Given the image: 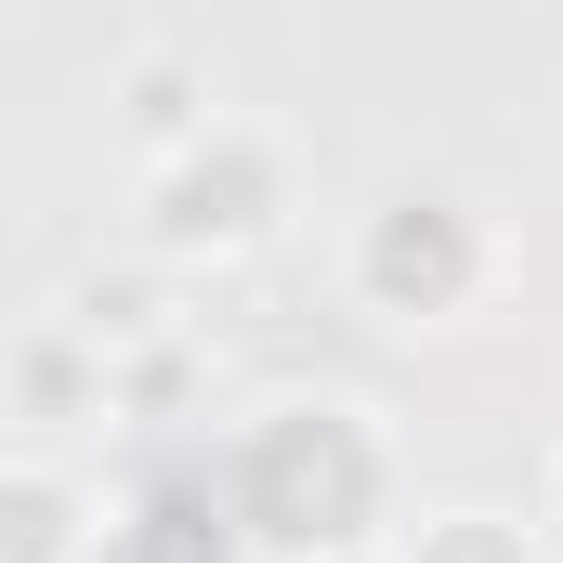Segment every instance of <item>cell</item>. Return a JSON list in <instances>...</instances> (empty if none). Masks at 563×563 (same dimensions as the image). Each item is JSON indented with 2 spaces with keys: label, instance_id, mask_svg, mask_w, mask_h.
Returning a JSON list of instances; mask_svg holds the SVG:
<instances>
[{
  "label": "cell",
  "instance_id": "6da1fadb",
  "mask_svg": "<svg viewBox=\"0 0 563 563\" xmlns=\"http://www.w3.org/2000/svg\"><path fill=\"white\" fill-rule=\"evenodd\" d=\"M223 498H236V538L263 563H354L380 538L394 459L354 407H263L223 459Z\"/></svg>",
  "mask_w": 563,
  "mask_h": 563
},
{
  "label": "cell",
  "instance_id": "7a4b0ae2",
  "mask_svg": "<svg viewBox=\"0 0 563 563\" xmlns=\"http://www.w3.org/2000/svg\"><path fill=\"white\" fill-rule=\"evenodd\" d=\"M288 223V144L263 119H210L197 144L144 157V250L157 263H236Z\"/></svg>",
  "mask_w": 563,
  "mask_h": 563
},
{
  "label": "cell",
  "instance_id": "3957f363",
  "mask_svg": "<svg viewBox=\"0 0 563 563\" xmlns=\"http://www.w3.org/2000/svg\"><path fill=\"white\" fill-rule=\"evenodd\" d=\"M485 288H498V236H485V210L445 197V184H407V197H380V210L354 223V301L394 314V328H445V314H472Z\"/></svg>",
  "mask_w": 563,
  "mask_h": 563
},
{
  "label": "cell",
  "instance_id": "277c9868",
  "mask_svg": "<svg viewBox=\"0 0 563 563\" xmlns=\"http://www.w3.org/2000/svg\"><path fill=\"white\" fill-rule=\"evenodd\" d=\"M79 551L106 563V498L53 459H13L0 472V563H79Z\"/></svg>",
  "mask_w": 563,
  "mask_h": 563
},
{
  "label": "cell",
  "instance_id": "5b68a950",
  "mask_svg": "<svg viewBox=\"0 0 563 563\" xmlns=\"http://www.w3.org/2000/svg\"><path fill=\"white\" fill-rule=\"evenodd\" d=\"M250 538H236V498L223 485H157V498H132L119 525H106V563H236Z\"/></svg>",
  "mask_w": 563,
  "mask_h": 563
},
{
  "label": "cell",
  "instance_id": "8992f818",
  "mask_svg": "<svg viewBox=\"0 0 563 563\" xmlns=\"http://www.w3.org/2000/svg\"><path fill=\"white\" fill-rule=\"evenodd\" d=\"M79 394H106V354H92L66 314H53V328H26V341H13V420H66Z\"/></svg>",
  "mask_w": 563,
  "mask_h": 563
},
{
  "label": "cell",
  "instance_id": "52a82bcc",
  "mask_svg": "<svg viewBox=\"0 0 563 563\" xmlns=\"http://www.w3.org/2000/svg\"><path fill=\"white\" fill-rule=\"evenodd\" d=\"M119 92H132V119H144L157 157H170V144H197L210 119H223V106H210V79H197L184 53H132V79H119Z\"/></svg>",
  "mask_w": 563,
  "mask_h": 563
},
{
  "label": "cell",
  "instance_id": "ba28073f",
  "mask_svg": "<svg viewBox=\"0 0 563 563\" xmlns=\"http://www.w3.org/2000/svg\"><path fill=\"white\" fill-rule=\"evenodd\" d=\"M407 563H538V538L511 511H432L420 538H407Z\"/></svg>",
  "mask_w": 563,
  "mask_h": 563
},
{
  "label": "cell",
  "instance_id": "9c48e42d",
  "mask_svg": "<svg viewBox=\"0 0 563 563\" xmlns=\"http://www.w3.org/2000/svg\"><path fill=\"white\" fill-rule=\"evenodd\" d=\"M551 498H563V472H551Z\"/></svg>",
  "mask_w": 563,
  "mask_h": 563
}]
</instances>
